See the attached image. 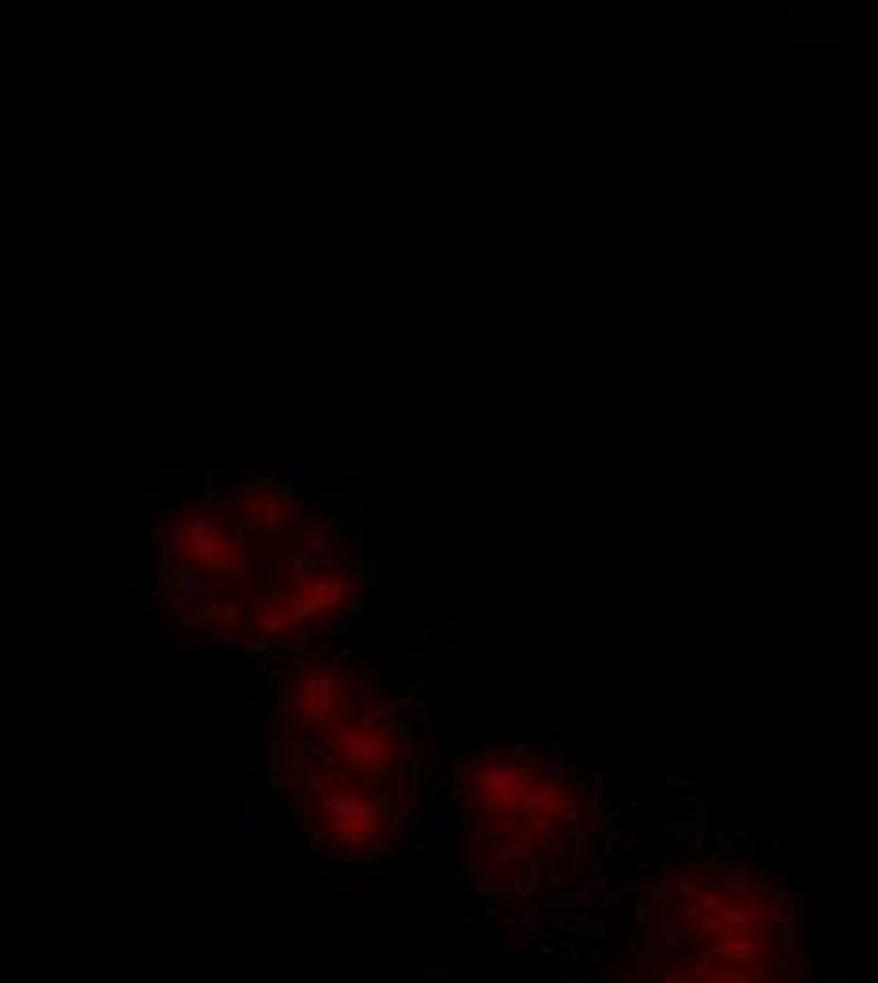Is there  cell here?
Returning <instances> with one entry per match:
<instances>
[{"mask_svg":"<svg viewBox=\"0 0 878 983\" xmlns=\"http://www.w3.org/2000/svg\"><path fill=\"white\" fill-rule=\"evenodd\" d=\"M284 484H303V489H311V492H345V489H353V492H360V473H356V469H289V473H284Z\"/></svg>","mask_w":878,"mask_h":983,"instance_id":"obj_9","label":"cell"},{"mask_svg":"<svg viewBox=\"0 0 878 983\" xmlns=\"http://www.w3.org/2000/svg\"><path fill=\"white\" fill-rule=\"evenodd\" d=\"M265 817H269V813L262 810V806H254V802H250V798H242V832H247V837L273 829V824H269Z\"/></svg>","mask_w":878,"mask_h":983,"instance_id":"obj_15","label":"cell"},{"mask_svg":"<svg viewBox=\"0 0 878 983\" xmlns=\"http://www.w3.org/2000/svg\"><path fill=\"white\" fill-rule=\"evenodd\" d=\"M432 829H436V832L463 829V821H455V802H451V798H443V802H440V813L432 817Z\"/></svg>","mask_w":878,"mask_h":983,"instance_id":"obj_16","label":"cell"},{"mask_svg":"<svg viewBox=\"0 0 878 983\" xmlns=\"http://www.w3.org/2000/svg\"><path fill=\"white\" fill-rule=\"evenodd\" d=\"M394 663L402 666V674L413 681V689H421V685H424V651H421V647H413V651H398Z\"/></svg>","mask_w":878,"mask_h":983,"instance_id":"obj_14","label":"cell"},{"mask_svg":"<svg viewBox=\"0 0 878 983\" xmlns=\"http://www.w3.org/2000/svg\"><path fill=\"white\" fill-rule=\"evenodd\" d=\"M429 976H455V969H424Z\"/></svg>","mask_w":878,"mask_h":983,"instance_id":"obj_25","label":"cell"},{"mask_svg":"<svg viewBox=\"0 0 878 983\" xmlns=\"http://www.w3.org/2000/svg\"><path fill=\"white\" fill-rule=\"evenodd\" d=\"M289 745H284V730H277V738H273V772H284L289 768Z\"/></svg>","mask_w":878,"mask_h":983,"instance_id":"obj_21","label":"cell"},{"mask_svg":"<svg viewBox=\"0 0 878 983\" xmlns=\"http://www.w3.org/2000/svg\"><path fill=\"white\" fill-rule=\"evenodd\" d=\"M250 624H254L258 636L281 643L284 636H292L295 629H303L300 624V613H295V602L284 594H265L258 605H250Z\"/></svg>","mask_w":878,"mask_h":983,"instance_id":"obj_6","label":"cell"},{"mask_svg":"<svg viewBox=\"0 0 878 983\" xmlns=\"http://www.w3.org/2000/svg\"><path fill=\"white\" fill-rule=\"evenodd\" d=\"M311 571H315V564H311V560H303L300 553H284L281 560L273 564V571H269V576H273L269 582H273L277 594L300 602V598L307 594V587H311Z\"/></svg>","mask_w":878,"mask_h":983,"instance_id":"obj_10","label":"cell"},{"mask_svg":"<svg viewBox=\"0 0 878 983\" xmlns=\"http://www.w3.org/2000/svg\"><path fill=\"white\" fill-rule=\"evenodd\" d=\"M334 761H337V756L326 742V730L315 727V723H303L300 734H295V742H292V764H295V768L307 776V772L323 768V764H334Z\"/></svg>","mask_w":878,"mask_h":983,"instance_id":"obj_8","label":"cell"},{"mask_svg":"<svg viewBox=\"0 0 878 983\" xmlns=\"http://www.w3.org/2000/svg\"><path fill=\"white\" fill-rule=\"evenodd\" d=\"M410 851H413V859H424V829L410 832Z\"/></svg>","mask_w":878,"mask_h":983,"instance_id":"obj_23","label":"cell"},{"mask_svg":"<svg viewBox=\"0 0 878 983\" xmlns=\"http://www.w3.org/2000/svg\"><path fill=\"white\" fill-rule=\"evenodd\" d=\"M360 587L364 590H379L382 587V568H379V560H360Z\"/></svg>","mask_w":878,"mask_h":983,"instance_id":"obj_19","label":"cell"},{"mask_svg":"<svg viewBox=\"0 0 878 983\" xmlns=\"http://www.w3.org/2000/svg\"><path fill=\"white\" fill-rule=\"evenodd\" d=\"M542 866L545 863H511V866H497L485 877H477V893L497 904H527L538 893V882H542Z\"/></svg>","mask_w":878,"mask_h":983,"instance_id":"obj_5","label":"cell"},{"mask_svg":"<svg viewBox=\"0 0 878 983\" xmlns=\"http://www.w3.org/2000/svg\"><path fill=\"white\" fill-rule=\"evenodd\" d=\"M466 866L474 877H485L489 870H497V855H492V840L485 837L481 824H469L466 829Z\"/></svg>","mask_w":878,"mask_h":983,"instance_id":"obj_12","label":"cell"},{"mask_svg":"<svg viewBox=\"0 0 878 983\" xmlns=\"http://www.w3.org/2000/svg\"><path fill=\"white\" fill-rule=\"evenodd\" d=\"M121 587H141V534L133 526L121 529Z\"/></svg>","mask_w":878,"mask_h":983,"instance_id":"obj_13","label":"cell"},{"mask_svg":"<svg viewBox=\"0 0 878 983\" xmlns=\"http://www.w3.org/2000/svg\"><path fill=\"white\" fill-rule=\"evenodd\" d=\"M360 568H337V564H315L311 571V587L307 594L295 602V613H300V624H311L318 616L329 613H345L349 605L360 602Z\"/></svg>","mask_w":878,"mask_h":983,"instance_id":"obj_2","label":"cell"},{"mask_svg":"<svg viewBox=\"0 0 878 983\" xmlns=\"http://www.w3.org/2000/svg\"><path fill=\"white\" fill-rule=\"evenodd\" d=\"M701 889L671 893V874L637 908L640 972L655 980H803L799 911L769 877L738 863H697Z\"/></svg>","mask_w":878,"mask_h":983,"instance_id":"obj_1","label":"cell"},{"mask_svg":"<svg viewBox=\"0 0 878 983\" xmlns=\"http://www.w3.org/2000/svg\"><path fill=\"white\" fill-rule=\"evenodd\" d=\"M208 636H213V643H220V647H235V643H239V632H235V624H213V629H208Z\"/></svg>","mask_w":878,"mask_h":983,"instance_id":"obj_20","label":"cell"},{"mask_svg":"<svg viewBox=\"0 0 878 983\" xmlns=\"http://www.w3.org/2000/svg\"><path fill=\"white\" fill-rule=\"evenodd\" d=\"M208 643H213V636H197V640H182L178 647L182 651H202V647H208Z\"/></svg>","mask_w":878,"mask_h":983,"instance_id":"obj_24","label":"cell"},{"mask_svg":"<svg viewBox=\"0 0 878 983\" xmlns=\"http://www.w3.org/2000/svg\"><path fill=\"white\" fill-rule=\"evenodd\" d=\"M121 647H126V651H144V647H152V640H144V632L137 629L133 621H126V624H121Z\"/></svg>","mask_w":878,"mask_h":983,"instance_id":"obj_17","label":"cell"},{"mask_svg":"<svg viewBox=\"0 0 878 983\" xmlns=\"http://www.w3.org/2000/svg\"><path fill=\"white\" fill-rule=\"evenodd\" d=\"M303 556V560L311 564H337V568H360V560L353 556V549L345 545L342 534H334V529H315V534H303L300 537V549H295Z\"/></svg>","mask_w":878,"mask_h":983,"instance_id":"obj_7","label":"cell"},{"mask_svg":"<svg viewBox=\"0 0 878 983\" xmlns=\"http://www.w3.org/2000/svg\"><path fill=\"white\" fill-rule=\"evenodd\" d=\"M364 889H368V893H390L394 885H390L382 874H368V877H364Z\"/></svg>","mask_w":878,"mask_h":983,"instance_id":"obj_22","label":"cell"},{"mask_svg":"<svg viewBox=\"0 0 878 983\" xmlns=\"http://www.w3.org/2000/svg\"><path fill=\"white\" fill-rule=\"evenodd\" d=\"M242 764H247V772L258 768V750H254V734H250V716H242Z\"/></svg>","mask_w":878,"mask_h":983,"instance_id":"obj_18","label":"cell"},{"mask_svg":"<svg viewBox=\"0 0 878 983\" xmlns=\"http://www.w3.org/2000/svg\"><path fill=\"white\" fill-rule=\"evenodd\" d=\"M538 776H542V768H534V764H516L500 750H489V768L474 783V790L481 795L485 810H523Z\"/></svg>","mask_w":878,"mask_h":983,"instance_id":"obj_3","label":"cell"},{"mask_svg":"<svg viewBox=\"0 0 878 983\" xmlns=\"http://www.w3.org/2000/svg\"><path fill=\"white\" fill-rule=\"evenodd\" d=\"M242 515H247L250 526H277V522L284 518V507H281V500H277V495L269 492L265 481H262V484H254V489H250L247 503H242Z\"/></svg>","mask_w":878,"mask_h":983,"instance_id":"obj_11","label":"cell"},{"mask_svg":"<svg viewBox=\"0 0 878 983\" xmlns=\"http://www.w3.org/2000/svg\"><path fill=\"white\" fill-rule=\"evenodd\" d=\"M394 756L398 742L387 730H371V716L356 719L337 745V761H349L353 768H387V761H394Z\"/></svg>","mask_w":878,"mask_h":983,"instance_id":"obj_4","label":"cell"}]
</instances>
